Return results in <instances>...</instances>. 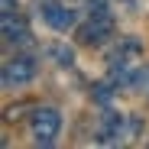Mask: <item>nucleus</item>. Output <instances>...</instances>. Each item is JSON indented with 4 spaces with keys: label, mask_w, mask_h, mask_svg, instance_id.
Returning a JSON list of instances; mask_svg holds the SVG:
<instances>
[{
    "label": "nucleus",
    "mask_w": 149,
    "mask_h": 149,
    "mask_svg": "<svg viewBox=\"0 0 149 149\" xmlns=\"http://www.w3.org/2000/svg\"><path fill=\"white\" fill-rule=\"evenodd\" d=\"M58 130H62V117H58V110H52V107H39V110H33V136H36V143L52 146L55 136H58Z\"/></svg>",
    "instance_id": "f257e3e1"
},
{
    "label": "nucleus",
    "mask_w": 149,
    "mask_h": 149,
    "mask_svg": "<svg viewBox=\"0 0 149 149\" xmlns=\"http://www.w3.org/2000/svg\"><path fill=\"white\" fill-rule=\"evenodd\" d=\"M110 33H113V19H110L107 13H97L94 19H88L84 26H81L78 39H81L84 45H101V42H107Z\"/></svg>",
    "instance_id": "f03ea898"
},
{
    "label": "nucleus",
    "mask_w": 149,
    "mask_h": 149,
    "mask_svg": "<svg viewBox=\"0 0 149 149\" xmlns=\"http://www.w3.org/2000/svg\"><path fill=\"white\" fill-rule=\"evenodd\" d=\"M33 74H36L33 58L19 55V58L7 62V68H3V88H19V84H29V81H33Z\"/></svg>",
    "instance_id": "7ed1b4c3"
},
{
    "label": "nucleus",
    "mask_w": 149,
    "mask_h": 149,
    "mask_svg": "<svg viewBox=\"0 0 149 149\" xmlns=\"http://www.w3.org/2000/svg\"><path fill=\"white\" fill-rule=\"evenodd\" d=\"M39 13H42V19L49 23V26L58 29V33H65V29L74 26V10H68V7H62V3H42Z\"/></svg>",
    "instance_id": "20e7f679"
},
{
    "label": "nucleus",
    "mask_w": 149,
    "mask_h": 149,
    "mask_svg": "<svg viewBox=\"0 0 149 149\" xmlns=\"http://www.w3.org/2000/svg\"><path fill=\"white\" fill-rule=\"evenodd\" d=\"M3 39L7 42H23L26 39V26L19 19H13V13H3Z\"/></svg>",
    "instance_id": "39448f33"
},
{
    "label": "nucleus",
    "mask_w": 149,
    "mask_h": 149,
    "mask_svg": "<svg viewBox=\"0 0 149 149\" xmlns=\"http://www.w3.org/2000/svg\"><path fill=\"white\" fill-rule=\"evenodd\" d=\"M49 52H52V55H58V62H62V65H71V62H74V55L68 52V49H62V45H52Z\"/></svg>",
    "instance_id": "423d86ee"
},
{
    "label": "nucleus",
    "mask_w": 149,
    "mask_h": 149,
    "mask_svg": "<svg viewBox=\"0 0 149 149\" xmlns=\"http://www.w3.org/2000/svg\"><path fill=\"white\" fill-rule=\"evenodd\" d=\"M0 10H3V13H13V10H16V0H0Z\"/></svg>",
    "instance_id": "0eeeda50"
}]
</instances>
